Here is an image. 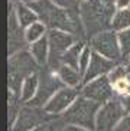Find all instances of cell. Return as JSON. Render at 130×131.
Listing matches in <instances>:
<instances>
[{"mask_svg":"<svg viewBox=\"0 0 130 131\" xmlns=\"http://www.w3.org/2000/svg\"><path fill=\"white\" fill-rule=\"evenodd\" d=\"M116 12V0H84L81 6V19L87 35L92 38L111 27V20Z\"/></svg>","mask_w":130,"mask_h":131,"instance_id":"6da1fadb","label":"cell"},{"mask_svg":"<svg viewBox=\"0 0 130 131\" xmlns=\"http://www.w3.org/2000/svg\"><path fill=\"white\" fill-rule=\"evenodd\" d=\"M39 63L33 58L32 52L27 50H19L15 55L9 58V77H7V85L9 91H13L15 94L20 95L22 84L27 77L32 73H36L39 71Z\"/></svg>","mask_w":130,"mask_h":131,"instance_id":"7a4b0ae2","label":"cell"},{"mask_svg":"<svg viewBox=\"0 0 130 131\" xmlns=\"http://www.w3.org/2000/svg\"><path fill=\"white\" fill-rule=\"evenodd\" d=\"M101 104L84 95H80L74 101V104L64 112V119L67 124H74L84 127L90 131H96V118Z\"/></svg>","mask_w":130,"mask_h":131,"instance_id":"3957f363","label":"cell"},{"mask_svg":"<svg viewBox=\"0 0 130 131\" xmlns=\"http://www.w3.org/2000/svg\"><path fill=\"white\" fill-rule=\"evenodd\" d=\"M31 7L38 13L39 20L43 22L51 29H62V30H74V23L71 17L67 13V9H62L59 6L51 2V0H38L31 3Z\"/></svg>","mask_w":130,"mask_h":131,"instance_id":"277c9868","label":"cell"},{"mask_svg":"<svg viewBox=\"0 0 130 131\" xmlns=\"http://www.w3.org/2000/svg\"><path fill=\"white\" fill-rule=\"evenodd\" d=\"M48 40H49V59H48V65L52 69V72H57L58 68L61 66L62 55L75 43V38L68 30L51 29V32L48 33Z\"/></svg>","mask_w":130,"mask_h":131,"instance_id":"5b68a950","label":"cell"},{"mask_svg":"<svg viewBox=\"0 0 130 131\" xmlns=\"http://www.w3.org/2000/svg\"><path fill=\"white\" fill-rule=\"evenodd\" d=\"M127 112L122 101L111 98L110 101L101 104L96 118V131H114L117 124Z\"/></svg>","mask_w":130,"mask_h":131,"instance_id":"8992f818","label":"cell"},{"mask_svg":"<svg viewBox=\"0 0 130 131\" xmlns=\"http://www.w3.org/2000/svg\"><path fill=\"white\" fill-rule=\"evenodd\" d=\"M52 118H54V115L46 112L43 108L26 105V107L20 108L19 115H17L10 131H31L33 128L51 121Z\"/></svg>","mask_w":130,"mask_h":131,"instance_id":"52a82bcc","label":"cell"},{"mask_svg":"<svg viewBox=\"0 0 130 131\" xmlns=\"http://www.w3.org/2000/svg\"><path fill=\"white\" fill-rule=\"evenodd\" d=\"M90 46L92 50L98 52L111 61H117L122 56V48L119 43V36L113 30H103L94 35L90 40Z\"/></svg>","mask_w":130,"mask_h":131,"instance_id":"ba28073f","label":"cell"},{"mask_svg":"<svg viewBox=\"0 0 130 131\" xmlns=\"http://www.w3.org/2000/svg\"><path fill=\"white\" fill-rule=\"evenodd\" d=\"M62 86H65L62 84V81L59 79L58 75H55L54 72H43L41 73V81H39V88L36 95L32 98L29 102H26L27 105H33V107H41L43 108L46 105V102L52 98L58 89H61Z\"/></svg>","mask_w":130,"mask_h":131,"instance_id":"9c48e42d","label":"cell"},{"mask_svg":"<svg viewBox=\"0 0 130 131\" xmlns=\"http://www.w3.org/2000/svg\"><path fill=\"white\" fill-rule=\"evenodd\" d=\"M81 95H84L85 98H90L92 101H97L100 104H104L113 98L114 86L111 84L108 75H103V77H98L84 84V86L81 89Z\"/></svg>","mask_w":130,"mask_h":131,"instance_id":"30bf717a","label":"cell"},{"mask_svg":"<svg viewBox=\"0 0 130 131\" xmlns=\"http://www.w3.org/2000/svg\"><path fill=\"white\" fill-rule=\"evenodd\" d=\"M78 96L80 95H78V89L77 88H74V86H62L46 102L43 110L46 112H49L51 115H59L74 104V101Z\"/></svg>","mask_w":130,"mask_h":131,"instance_id":"8fae6325","label":"cell"},{"mask_svg":"<svg viewBox=\"0 0 130 131\" xmlns=\"http://www.w3.org/2000/svg\"><path fill=\"white\" fill-rule=\"evenodd\" d=\"M23 27L20 26L17 16H16V10L12 9L9 10V20H7V43H9V56L15 55L16 52L22 50L25 46L26 38H25V32H22Z\"/></svg>","mask_w":130,"mask_h":131,"instance_id":"7c38bea8","label":"cell"},{"mask_svg":"<svg viewBox=\"0 0 130 131\" xmlns=\"http://www.w3.org/2000/svg\"><path fill=\"white\" fill-rule=\"evenodd\" d=\"M114 66H116L114 61H111V59L106 58L103 55H100L98 52L92 50L90 65L87 68V72L82 77V84H87V82L92 81V79H96L98 77H103V75L110 73Z\"/></svg>","mask_w":130,"mask_h":131,"instance_id":"4fadbf2b","label":"cell"},{"mask_svg":"<svg viewBox=\"0 0 130 131\" xmlns=\"http://www.w3.org/2000/svg\"><path fill=\"white\" fill-rule=\"evenodd\" d=\"M15 10H16V16H17V20H19L20 26L23 29L29 27L32 23L38 22L39 20V16L38 13L35 12L33 9L31 7V4L27 3H23V2H17L15 6Z\"/></svg>","mask_w":130,"mask_h":131,"instance_id":"5bb4252c","label":"cell"},{"mask_svg":"<svg viewBox=\"0 0 130 131\" xmlns=\"http://www.w3.org/2000/svg\"><path fill=\"white\" fill-rule=\"evenodd\" d=\"M55 73L59 77V79L62 81V84L65 86H74V88H77L80 85V82L82 81V75L80 73V71L72 68V66H69V65H61Z\"/></svg>","mask_w":130,"mask_h":131,"instance_id":"9a60e30c","label":"cell"},{"mask_svg":"<svg viewBox=\"0 0 130 131\" xmlns=\"http://www.w3.org/2000/svg\"><path fill=\"white\" fill-rule=\"evenodd\" d=\"M31 52L41 66L48 65V59H49V40H48V36H42L39 40L31 43Z\"/></svg>","mask_w":130,"mask_h":131,"instance_id":"2e32d148","label":"cell"},{"mask_svg":"<svg viewBox=\"0 0 130 131\" xmlns=\"http://www.w3.org/2000/svg\"><path fill=\"white\" fill-rule=\"evenodd\" d=\"M39 81H41V75L38 72L32 73L31 77H27L22 84V89H20V100L22 102H29V101L36 95L39 88Z\"/></svg>","mask_w":130,"mask_h":131,"instance_id":"e0dca14e","label":"cell"},{"mask_svg":"<svg viewBox=\"0 0 130 131\" xmlns=\"http://www.w3.org/2000/svg\"><path fill=\"white\" fill-rule=\"evenodd\" d=\"M84 46L85 45L82 42H75L72 46L62 55L61 65H69V66H72V68H75V69H78L80 55H81V52H82V49H84Z\"/></svg>","mask_w":130,"mask_h":131,"instance_id":"ac0fdd59","label":"cell"},{"mask_svg":"<svg viewBox=\"0 0 130 131\" xmlns=\"http://www.w3.org/2000/svg\"><path fill=\"white\" fill-rule=\"evenodd\" d=\"M130 27V7L127 9H117V12L111 20V29L116 32L124 30Z\"/></svg>","mask_w":130,"mask_h":131,"instance_id":"d6986e66","label":"cell"},{"mask_svg":"<svg viewBox=\"0 0 130 131\" xmlns=\"http://www.w3.org/2000/svg\"><path fill=\"white\" fill-rule=\"evenodd\" d=\"M45 33H46V25L43 22H39V20L25 29V38H26L27 43H33L36 40H39L42 36H45Z\"/></svg>","mask_w":130,"mask_h":131,"instance_id":"ffe728a7","label":"cell"},{"mask_svg":"<svg viewBox=\"0 0 130 131\" xmlns=\"http://www.w3.org/2000/svg\"><path fill=\"white\" fill-rule=\"evenodd\" d=\"M117 36H119V43L122 48V58L130 59V27L117 32Z\"/></svg>","mask_w":130,"mask_h":131,"instance_id":"44dd1931","label":"cell"},{"mask_svg":"<svg viewBox=\"0 0 130 131\" xmlns=\"http://www.w3.org/2000/svg\"><path fill=\"white\" fill-rule=\"evenodd\" d=\"M91 55H92L91 46H84V49H82V52L80 55V62H78V71H80V73L82 77L87 72V68L90 65V61H91Z\"/></svg>","mask_w":130,"mask_h":131,"instance_id":"7402d4cb","label":"cell"},{"mask_svg":"<svg viewBox=\"0 0 130 131\" xmlns=\"http://www.w3.org/2000/svg\"><path fill=\"white\" fill-rule=\"evenodd\" d=\"M129 72H130V68L127 65H116L114 68H113V71L110 72L108 78H110L111 84H114V82L120 81L123 78H126Z\"/></svg>","mask_w":130,"mask_h":131,"instance_id":"603a6c76","label":"cell"},{"mask_svg":"<svg viewBox=\"0 0 130 131\" xmlns=\"http://www.w3.org/2000/svg\"><path fill=\"white\" fill-rule=\"evenodd\" d=\"M65 121L64 119H55V121H48V123H45V124H42V125H39V127H36V128H33V130H31V131H61L62 128H64V125H65Z\"/></svg>","mask_w":130,"mask_h":131,"instance_id":"cb8c5ba5","label":"cell"},{"mask_svg":"<svg viewBox=\"0 0 130 131\" xmlns=\"http://www.w3.org/2000/svg\"><path fill=\"white\" fill-rule=\"evenodd\" d=\"M114 131H130V114H126L123 117L122 121L114 128Z\"/></svg>","mask_w":130,"mask_h":131,"instance_id":"d4e9b609","label":"cell"},{"mask_svg":"<svg viewBox=\"0 0 130 131\" xmlns=\"http://www.w3.org/2000/svg\"><path fill=\"white\" fill-rule=\"evenodd\" d=\"M51 2H54L57 6H59V7L62 9H72L74 6L77 4V0H51Z\"/></svg>","mask_w":130,"mask_h":131,"instance_id":"484cf974","label":"cell"},{"mask_svg":"<svg viewBox=\"0 0 130 131\" xmlns=\"http://www.w3.org/2000/svg\"><path fill=\"white\" fill-rule=\"evenodd\" d=\"M120 101H122V104H123V107H124V110H126V112H127V114H130V94L122 95Z\"/></svg>","mask_w":130,"mask_h":131,"instance_id":"4316f807","label":"cell"},{"mask_svg":"<svg viewBox=\"0 0 130 131\" xmlns=\"http://www.w3.org/2000/svg\"><path fill=\"white\" fill-rule=\"evenodd\" d=\"M61 131H90V130L80 127V125H74V124H67V125H64V128Z\"/></svg>","mask_w":130,"mask_h":131,"instance_id":"83f0119b","label":"cell"},{"mask_svg":"<svg viewBox=\"0 0 130 131\" xmlns=\"http://www.w3.org/2000/svg\"><path fill=\"white\" fill-rule=\"evenodd\" d=\"M116 7L117 9H127V7H130V0H116Z\"/></svg>","mask_w":130,"mask_h":131,"instance_id":"f1b7e54d","label":"cell"},{"mask_svg":"<svg viewBox=\"0 0 130 131\" xmlns=\"http://www.w3.org/2000/svg\"><path fill=\"white\" fill-rule=\"evenodd\" d=\"M20 2H23V3H27V4H31V3H33V2H38V0H20Z\"/></svg>","mask_w":130,"mask_h":131,"instance_id":"f546056e","label":"cell"},{"mask_svg":"<svg viewBox=\"0 0 130 131\" xmlns=\"http://www.w3.org/2000/svg\"><path fill=\"white\" fill-rule=\"evenodd\" d=\"M126 78H127V82H129V94H130V72L127 73V77H126Z\"/></svg>","mask_w":130,"mask_h":131,"instance_id":"4dcf8cb0","label":"cell"},{"mask_svg":"<svg viewBox=\"0 0 130 131\" xmlns=\"http://www.w3.org/2000/svg\"><path fill=\"white\" fill-rule=\"evenodd\" d=\"M82 2H84V0H82Z\"/></svg>","mask_w":130,"mask_h":131,"instance_id":"1f68e13d","label":"cell"}]
</instances>
